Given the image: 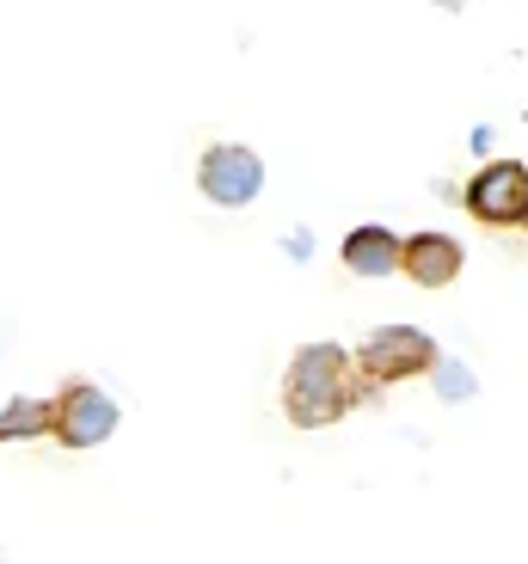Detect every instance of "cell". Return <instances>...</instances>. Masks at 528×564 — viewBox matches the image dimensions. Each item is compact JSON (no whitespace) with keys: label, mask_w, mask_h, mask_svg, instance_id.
I'll return each instance as SVG.
<instances>
[{"label":"cell","mask_w":528,"mask_h":564,"mask_svg":"<svg viewBox=\"0 0 528 564\" xmlns=\"http://www.w3.org/2000/svg\"><path fill=\"white\" fill-rule=\"evenodd\" d=\"M363 381L351 356L338 344H301L289 356V375H283V411L295 430H332L338 417H351Z\"/></svg>","instance_id":"cell-1"},{"label":"cell","mask_w":528,"mask_h":564,"mask_svg":"<svg viewBox=\"0 0 528 564\" xmlns=\"http://www.w3.org/2000/svg\"><path fill=\"white\" fill-rule=\"evenodd\" d=\"M351 368H357V381H369V387L418 381V375L437 368V344H430V332H418V325H381V332L363 338V350L351 356Z\"/></svg>","instance_id":"cell-2"},{"label":"cell","mask_w":528,"mask_h":564,"mask_svg":"<svg viewBox=\"0 0 528 564\" xmlns=\"http://www.w3.org/2000/svg\"><path fill=\"white\" fill-rule=\"evenodd\" d=\"M117 430V399L93 381H68L56 399H50V436L62 442L68 454L99 448L105 436Z\"/></svg>","instance_id":"cell-3"},{"label":"cell","mask_w":528,"mask_h":564,"mask_svg":"<svg viewBox=\"0 0 528 564\" xmlns=\"http://www.w3.org/2000/svg\"><path fill=\"white\" fill-rule=\"evenodd\" d=\"M197 191L215 209H246V203L265 191V160L240 141H215L209 154L197 160Z\"/></svg>","instance_id":"cell-4"},{"label":"cell","mask_w":528,"mask_h":564,"mask_svg":"<svg viewBox=\"0 0 528 564\" xmlns=\"http://www.w3.org/2000/svg\"><path fill=\"white\" fill-rule=\"evenodd\" d=\"M467 215L486 227H522L528 215V166L522 160H492L467 178Z\"/></svg>","instance_id":"cell-5"},{"label":"cell","mask_w":528,"mask_h":564,"mask_svg":"<svg viewBox=\"0 0 528 564\" xmlns=\"http://www.w3.org/2000/svg\"><path fill=\"white\" fill-rule=\"evenodd\" d=\"M461 264H467V252L449 234H412V240H400V270L418 289H449L461 276Z\"/></svg>","instance_id":"cell-6"},{"label":"cell","mask_w":528,"mask_h":564,"mask_svg":"<svg viewBox=\"0 0 528 564\" xmlns=\"http://www.w3.org/2000/svg\"><path fill=\"white\" fill-rule=\"evenodd\" d=\"M344 270L351 276H394L400 270V234H387V227L344 234Z\"/></svg>","instance_id":"cell-7"},{"label":"cell","mask_w":528,"mask_h":564,"mask_svg":"<svg viewBox=\"0 0 528 564\" xmlns=\"http://www.w3.org/2000/svg\"><path fill=\"white\" fill-rule=\"evenodd\" d=\"M25 442V436H50V405L43 399H13L0 405V442Z\"/></svg>","instance_id":"cell-8"},{"label":"cell","mask_w":528,"mask_h":564,"mask_svg":"<svg viewBox=\"0 0 528 564\" xmlns=\"http://www.w3.org/2000/svg\"><path fill=\"white\" fill-rule=\"evenodd\" d=\"M430 375H437L443 399H467V393H473V375H467L461 362H443V356H437V368H430Z\"/></svg>","instance_id":"cell-9"},{"label":"cell","mask_w":528,"mask_h":564,"mask_svg":"<svg viewBox=\"0 0 528 564\" xmlns=\"http://www.w3.org/2000/svg\"><path fill=\"white\" fill-rule=\"evenodd\" d=\"M522 227H528V215H522Z\"/></svg>","instance_id":"cell-10"}]
</instances>
